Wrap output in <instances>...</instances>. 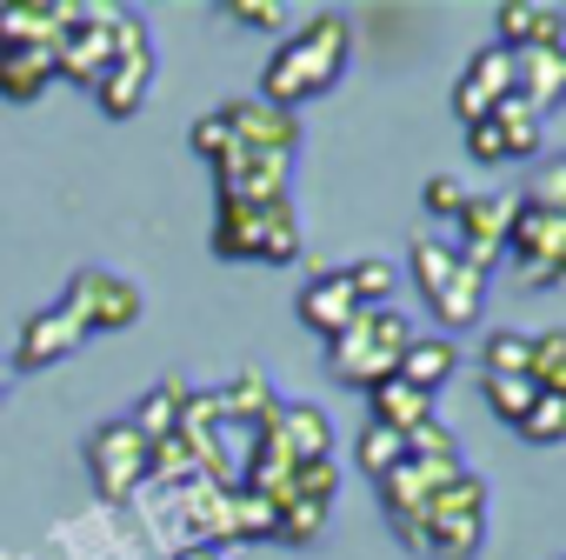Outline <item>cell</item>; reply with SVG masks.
<instances>
[{"label": "cell", "instance_id": "cell-16", "mask_svg": "<svg viewBox=\"0 0 566 560\" xmlns=\"http://www.w3.org/2000/svg\"><path fill=\"white\" fill-rule=\"evenodd\" d=\"M394 367H400V361H394V354H380V348L367 341L360 314H354V328H347L340 341H327V374H334L340 387H360V394H367V387H374V381H387Z\"/></svg>", "mask_w": 566, "mask_h": 560}, {"label": "cell", "instance_id": "cell-8", "mask_svg": "<svg viewBox=\"0 0 566 560\" xmlns=\"http://www.w3.org/2000/svg\"><path fill=\"white\" fill-rule=\"evenodd\" d=\"M227 114V127H233V147H253V154H287V160H301V114L294 107H273V101H227L220 107Z\"/></svg>", "mask_w": 566, "mask_h": 560}, {"label": "cell", "instance_id": "cell-9", "mask_svg": "<svg viewBox=\"0 0 566 560\" xmlns=\"http://www.w3.org/2000/svg\"><path fill=\"white\" fill-rule=\"evenodd\" d=\"M48 54H54V81H74L94 94V81L107 74V8H81V21H67Z\"/></svg>", "mask_w": 566, "mask_h": 560}, {"label": "cell", "instance_id": "cell-10", "mask_svg": "<svg viewBox=\"0 0 566 560\" xmlns=\"http://www.w3.org/2000/svg\"><path fill=\"white\" fill-rule=\"evenodd\" d=\"M506 94H513V54H506V48H480V54L460 68V81H453V114H460V127L486 121Z\"/></svg>", "mask_w": 566, "mask_h": 560}, {"label": "cell", "instance_id": "cell-19", "mask_svg": "<svg viewBox=\"0 0 566 560\" xmlns=\"http://www.w3.org/2000/svg\"><path fill=\"white\" fill-rule=\"evenodd\" d=\"M453 367H460V348L447 341V334H413L407 348H400V381L407 387H420V394H440L447 381H453Z\"/></svg>", "mask_w": 566, "mask_h": 560}, {"label": "cell", "instance_id": "cell-33", "mask_svg": "<svg viewBox=\"0 0 566 560\" xmlns=\"http://www.w3.org/2000/svg\"><path fill=\"white\" fill-rule=\"evenodd\" d=\"M526 381L539 394H566V334H533V361H526Z\"/></svg>", "mask_w": 566, "mask_h": 560}, {"label": "cell", "instance_id": "cell-42", "mask_svg": "<svg viewBox=\"0 0 566 560\" xmlns=\"http://www.w3.org/2000/svg\"><path fill=\"white\" fill-rule=\"evenodd\" d=\"M467 180L460 174H427V187H420V200H427V214H440V220H453L460 207H467Z\"/></svg>", "mask_w": 566, "mask_h": 560}, {"label": "cell", "instance_id": "cell-17", "mask_svg": "<svg viewBox=\"0 0 566 560\" xmlns=\"http://www.w3.org/2000/svg\"><path fill=\"white\" fill-rule=\"evenodd\" d=\"M367 421L407 440L413 427H427V421H433V394H420V387H407L400 374H387V381H374V387H367Z\"/></svg>", "mask_w": 566, "mask_h": 560}, {"label": "cell", "instance_id": "cell-46", "mask_svg": "<svg viewBox=\"0 0 566 560\" xmlns=\"http://www.w3.org/2000/svg\"><path fill=\"white\" fill-rule=\"evenodd\" d=\"M167 560H220V547H174Z\"/></svg>", "mask_w": 566, "mask_h": 560}, {"label": "cell", "instance_id": "cell-35", "mask_svg": "<svg viewBox=\"0 0 566 560\" xmlns=\"http://www.w3.org/2000/svg\"><path fill=\"white\" fill-rule=\"evenodd\" d=\"M407 460H420V467H467V460H460V434H453L447 421L413 427V434H407Z\"/></svg>", "mask_w": 566, "mask_h": 560}, {"label": "cell", "instance_id": "cell-5", "mask_svg": "<svg viewBox=\"0 0 566 560\" xmlns=\"http://www.w3.org/2000/svg\"><path fill=\"white\" fill-rule=\"evenodd\" d=\"M506 220H513V194H467V207L453 214V260L480 280H493L500 253H506Z\"/></svg>", "mask_w": 566, "mask_h": 560}, {"label": "cell", "instance_id": "cell-30", "mask_svg": "<svg viewBox=\"0 0 566 560\" xmlns=\"http://www.w3.org/2000/svg\"><path fill=\"white\" fill-rule=\"evenodd\" d=\"M480 394H486L493 421H506V427H520V414L539 401V387H533L526 374H480Z\"/></svg>", "mask_w": 566, "mask_h": 560}, {"label": "cell", "instance_id": "cell-31", "mask_svg": "<svg viewBox=\"0 0 566 560\" xmlns=\"http://www.w3.org/2000/svg\"><path fill=\"white\" fill-rule=\"evenodd\" d=\"M400 460H407V440H400V434H387V427H374V421H367V427L354 434V467H360L367 480L394 474Z\"/></svg>", "mask_w": 566, "mask_h": 560}, {"label": "cell", "instance_id": "cell-14", "mask_svg": "<svg viewBox=\"0 0 566 560\" xmlns=\"http://www.w3.org/2000/svg\"><path fill=\"white\" fill-rule=\"evenodd\" d=\"M493 28H500L493 48H506V54H520V48H566V14L546 8V0H500Z\"/></svg>", "mask_w": 566, "mask_h": 560}, {"label": "cell", "instance_id": "cell-25", "mask_svg": "<svg viewBox=\"0 0 566 560\" xmlns=\"http://www.w3.org/2000/svg\"><path fill=\"white\" fill-rule=\"evenodd\" d=\"M213 253L220 260H260V207L213 200Z\"/></svg>", "mask_w": 566, "mask_h": 560}, {"label": "cell", "instance_id": "cell-1", "mask_svg": "<svg viewBox=\"0 0 566 560\" xmlns=\"http://www.w3.org/2000/svg\"><path fill=\"white\" fill-rule=\"evenodd\" d=\"M347 61H354V21L347 14H314L301 34H287L273 48L266 74H260V101L301 114V101H321L347 81Z\"/></svg>", "mask_w": 566, "mask_h": 560}, {"label": "cell", "instance_id": "cell-34", "mask_svg": "<svg viewBox=\"0 0 566 560\" xmlns=\"http://www.w3.org/2000/svg\"><path fill=\"white\" fill-rule=\"evenodd\" d=\"M520 440H533V447H559L566 440V394H539L526 414H520V427H513Z\"/></svg>", "mask_w": 566, "mask_h": 560}, {"label": "cell", "instance_id": "cell-21", "mask_svg": "<svg viewBox=\"0 0 566 560\" xmlns=\"http://www.w3.org/2000/svg\"><path fill=\"white\" fill-rule=\"evenodd\" d=\"M273 401H280V394H273V381H266L260 367H240V374H233V381L213 394V407H220V427H247V434H253V427L273 414Z\"/></svg>", "mask_w": 566, "mask_h": 560}, {"label": "cell", "instance_id": "cell-27", "mask_svg": "<svg viewBox=\"0 0 566 560\" xmlns=\"http://www.w3.org/2000/svg\"><path fill=\"white\" fill-rule=\"evenodd\" d=\"M301 207H294V194L287 200H266L260 207V260H273V267H287V260H301Z\"/></svg>", "mask_w": 566, "mask_h": 560}, {"label": "cell", "instance_id": "cell-20", "mask_svg": "<svg viewBox=\"0 0 566 560\" xmlns=\"http://www.w3.org/2000/svg\"><path fill=\"white\" fill-rule=\"evenodd\" d=\"M147 94H154V61H114V68L94 81V101H101L107 121H134V114L147 107Z\"/></svg>", "mask_w": 566, "mask_h": 560}, {"label": "cell", "instance_id": "cell-22", "mask_svg": "<svg viewBox=\"0 0 566 560\" xmlns=\"http://www.w3.org/2000/svg\"><path fill=\"white\" fill-rule=\"evenodd\" d=\"M48 87H54V54L48 48H0V101L28 107Z\"/></svg>", "mask_w": 566, "mask_h": 560}, {"label": "cell", "instance_id": "cell-38", "mask_svg": "<svg viewBox=\"0 0 566 560\" xmlns=\"http://www.w3.org/2000/svg\"><path fill=\"white\" fill-rule=\"evenodd\" d=\"M526 361H533V334H520V328H493L480 348L486 374H526Z\"/></svg>", "mask_w": 566, "mask_h": 560}, {"label": "cell", "instance_id": "cell-13", "mask_svg": "<svg viewBox=\"0 0 566 560\" xmlns=\"http://www.w3.org/2000/svg\"><path fill=\"white\" fill-rule=\"evenodd\" d=\"M506 253H513V267H566V214H539V207L513 200Z\"/></svg>", "mask_w": 566, "mask_h": 560}, {"label": "cell", "instance_id": "cell-36", "mask_svg": "<svg viewBox=\"0 0 566 560\" xmlns=\"http://www.w3.org/2000/svg\"><path fill=\"white\" fill-rule=\"evenodd\" d=\"M227 533H233V540H273V500L233 487V494H227Z\"/></svg>", "mask_w": 566, "mask_h": 560}, {"label": "cell", "instance_id": "cell-39", "mask_svg": "<svg viewBox=\"0 0 566 560\" xmlns=\"http://www.w3.org/2000/svg\"><path fill=\"white\" fill-rule=\"evenodd\" d=\"M287 494L334 507V494H340V454H334V460H301V467L287 474Z\"/></svg>", "mask_w": 566, "mask_h": 560}, {"label": "cell", "instance_id": "cell-18", "mask_svg": "<svg viewBox=\"0 0 566 560\" xmlns=\"http://www.w3.org/2000/svg\"><path fill=\"white\" fill-rule=\"evenodd\" d=\"M513 94L533 101L539 114H553L566 94V48H520L513 54Z\"/></svg>", "mask_w": 566, "mask_h": 560}, {"label": "cell", "instance_id": "cell-11", "mask_svg": "<svg viewBox=\"0 0 566 560\" xmlns=\"http://www.w3.org/2000/svg\"><path fill=\"white\" fill-rule=\"evenodd\" d=\"M67 21H81V0H0V48H54Z\"/></svg>", "mask_w": 566, "mask_h": 560}, {"label": "cell", "instance_id": "cell-37", "mask_svg": "<svg viewBox=\"0 0 566 560\" xmlns=\"http://www.w3.org/2000/svg\"><path fill=\"white\" fill-rule=\"evenodd\" d=\"M114 61H154V34H147V21L140 14H107V68Z\"/></svg>", "mask_w": 566, "mask_h": 560}, {"label": "cell", "instance_id": "cell-23", "mask_svg": "<svg viewBox=\"0 0 566 560\" xmlns=\"http://www.w3.org/2000/svg\"><path fill=\"white\" fill-rule=\"evenodd\" d=\"M433 308V321H440V334L453 341L460 328H480V314H486V280L480 273H467V267H453V280L427 301Z\"/></svg>", "mask_w": 566, "mask_h": 560}, {"label": "cell", "instance_id": "cell-6", "mask_svg": "<svg viewBox=\"0 0 566 560\" xmlns=\"http://www.w3.org/2000/svg\"><path fill=\"white\" fill-rule=\"evenodd\" d=\"M287 180H294V160L287 154H253V147H233L213 160V187L220 200H247V207H266V200H287Z\"/></svg>", "mask_w": 566, "mask_h": 560}, {"label": "cell", "instance_id": "cell-40", "mask_svg": "<svg viewBox=\"0 0 566 560\" xmlns=\"http://www.w3.org/2000/svg\"><path fill=\"white\" fill-rule=\"evenodd\" d=\"M513 200H520V207H539V214H566V160H539L533 187L513 194Z\"/></svg>", "mask_w": 566, "mask_h": 560}, {"label": "cell", "instance_id": "cell-44", "mask_svg": "<svg viewBox=\"0 0 566 560\" xmlns=\"http://www.w3.org/2000/svg\"><path fill=\"white\" fill-rule=\"evenodd\" d=\"M467 154H473L480 167H500V160H506V141H500V127H493V121H473V127H467Z\"/></svg>", "mask_w": 566, "mask_h": 560}, {"label": "cell", "instance_id": "cell-29", "mask_svg": "<svg viewBox=\"0 0 566 560\" xmlns=\"http://www.w3.org/2000/svg\"><path fill=\"white\" fill-rule=\"evenodd\" d=\"M321 533H327V507H321V500H301V494L273 500V540H287V547H314Z\"/></svg>", "mask_w": 566, "mask_h": 560}, {"label": "cell", "instance_id": "cell-32", "mask_svg": "<svg viewBox=\"0 0 566 560\" xmlns=\"http://www.w3.org/2000/svg\"><path fill=\"white\" fill-rule=\"evenodd\" d=\"M407 267H413V288L433 301V294L447 288V280H453V267H460V260H453V247H447V240L420 234V240H413V253H407Z\"/></svg>", "mask_w": 566, "mask_h": 560}, {"label": "cell", "instance_id": "cell-45", "mask_svg": "<svg viewBox=\"0 0 566 560\" xmlns=\"http://www.w3.org/2000/svg\"><path fill=\"white\" fill-rule=\"evenodd\" d=\"M520 280H526V288H559L566 267H520Z\"/></svg>", "mask_w": 566, "mask_h": 560}, {"label": "cell", "instance_id": "cell-24", "mask_svg": "<svg viewBox=\"0 0 566 560\" xmlns=\"http://www.w3.org/2000/svg\"><path fill=\"white\" fill-rule=\"evenodd\" d=\"M486 121L500 127V141H506V160H533V154H546V114H539L533 101L506 94V101H500Z\"/></svg>", "mask_w": 566, "mask_h": 560}, {"label": "cell", "instance_id": "cell-28", "mask_svg": "<svg viewBox=\"0 0 566 560\" xmlns=\"http://www.w3.org/2000/svg\"><path fill=\"white\" fill-rule=\"evenodd\" d=\"M340 273H347V294H354L360 308H394V294H400V267L380 260V253H367V260H354V267H340Z\"/></svg>", "mask_w": 566, "mask_h": 560}, {"label": "cell", "instance_id": "cell-47", "mask_svg": "<svg viewBox=\"0 0 566 560\" xmlns=\"http://www.w3.org/2000/svg\"><path fill=\"white\" fill-rule=\"evenodd\" d=\"M8 381H14V367H8V361H0V401H8Z\"/></svg>", "mask_w": 566, "mask_h": 560}, {"label": "cell", "instance_id": "cell-43", "mask_svg": "<svg viewBox=\"0 0 566 560\" xmlns=\"http://www.w3.org/2000/svg\"><path fill=\"white\" fill-rule=\"evenodd\" d=\"M227 21H240V28H287L294 21V8H280V0H227V8H220Z\"/></svg>", "mask_w": 566, "mask_h": 560}, {"label": "cell", "instance_id": "cell-4", "mask_svg": "<svg viewBox=\"0 0 566 560\" xmlns=\"http://www.w3.org/2000/svg\"><path fill=\"white\" fill-rule=\"evenodd\" d=\"M87 474H94V494L107 507H127L140 494V480H147V440L127 427V414L120 421H101L87 434Z\"/></svg>", "mask_w": 566, "mask_h": 560}, {"label": "cell", "instance_id": "cell-41", "mask_svg": "<svg viewBox=\"0 0 566 560\" xmlns=\"http://www.w3.org/2000/svg\"><path fill=\"white\" fill-rule=\"evenodd\" d=\"M187 141H193V154H200V160L233 154V127H227V114H220V107H213V114H200V121L187 127Z\"/></svg>", "mask_w": 566, "mask_h": 560}, {"label": "cell", "instance_id": "cell-7", "mask_svg": "<svg viewBox=\"0 0 566 560\" xmlns=\"http://www.w3.org/2000/svg\"><path fill=\"white\" fill-rule=\"evenodd\" d=\"M253 434L273 440L294 467H301V460H334V447H340V440H334V421H327L314 401H273V414H266Z\"/></svg>", "mask_w": 566, "mask_h": 560}, {"label": "cell", "instance_id": "cell-26", "mask_svg": "<svg viewBox=\"0 0 566 560\" xmlns=\"http://www.w3.org/2000/svg\"><path fill=\"white\" fill-rule=\"evenodd\" d=\"M180 401H187V381H180V374H167L160 387H147V394H140V407L127 414V427L154 447V440H167V434L180 427Z\"/></svg>", "mask_w": 566, "mask_h": 560}, {"label": "cell", "instance_id": "cell-12", "mask_svg": "<svg viewBox=\"0 0 566 560\" xmlns=\"http://www.w3.org/2000/svg\"><path fill=\"white\" fill-rule=\"evenodd\" d=\"M294 314H301V328H314L321 341H340L347 328H354V314H360V301L347 294V273L340 267H321L307 288H301V301H294Z\"/></svg>", "mask_w": 566, "mask_h": 560}, {"label": "cell", "instance_id": "cell-3", "mask_svg": "<svg viewBox=\"0 0 566 560\" xmlns=\"http://www.w3.org/2000/svg\"><path fill=\"white\" fill-rule=\"evenodd\" d=\"M61 314L81 334H127L147 314V294L134 288L127 273H114V267H81L67 280V294H61Z\"/></svg>", "mask_w": 566, "mask_h": 560}, {"label": "cell", "instance_id": "cell-2", "mask_svg": "<svg viewBox=\"0 0 566 560\" xmlns=\"http://www.w3.org/2000/svg\"><path fill=\"white\" fill-rule=\"evenodd\" d=\"M486 547V480L460 467L420 507V560H480Z\"/></svg>", "mask_w": 566, "mask_h": 560}, {"label": "cell", "instance_id": "cell-15", "mask_svg": "<svg viewBox=\"0 0 566 560\" xmlns=\"http://www.w3.org/2000/svg\"><path fill=\"white\" fill-rule=\"evenodd\" d=\"M87 348V334L61 314V301L54 308H34L28 321H21V348H14V367H61L67 354H81Z\"/></svg>", "mask_w": 566, "mask_h": 560}]
</instances>
